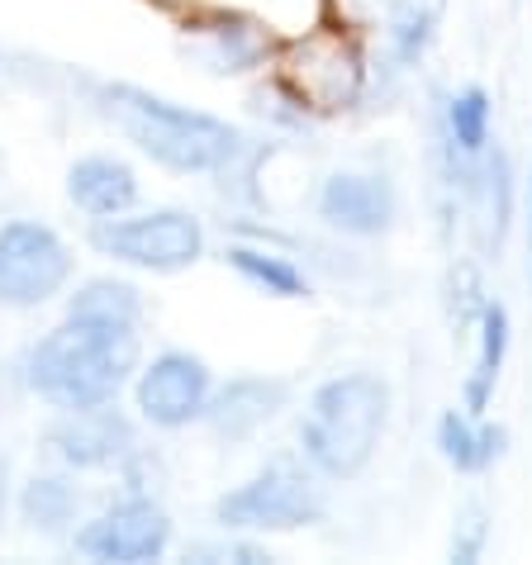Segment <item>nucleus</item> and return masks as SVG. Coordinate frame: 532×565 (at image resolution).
<instances>
[{
    "label": "nucleus",
    "mask_w": 532,
    "mask_h": 565,
    "mask_svg": "<svg viewBox=\"0 0 532 565\" xmlns=\"http://www.w3.org/2000/svg\"><path fill=\"white\" fill-rule=\"evenodd\" d=\"M91 109L177 177H219L247 152L243 129H233L228 119L167 100L134 82H91Z\"/></svg>",
    "instance_id": "1"
},
{
    "label": "nucleus",
    "mask_w": 532,
    "mask_h": 565,
    "mask_svg": "<svg viewBox=\"0 0 532 565\" xmlns=\"http://www.w3.org/2000/svg\"><path fill=\"white\" fill-rule=\"evenodd\" d=\"M138 366H143L138 328L91 323V319H62L39 342H29L20 361L24 385L57 414L115 404L119 390L138 375Z\"/></svg>",
    "instance_id": "2"
},
{
    "label": "nucleus",
    "mask_w": 532,
    "mask_h": 565,
    "mask_svg": "<svg viewBox=\"0 0 532 565\" xmlns=\"http://www.w3.org/2000/svg\"><path fill=\"white\" fill-rule=\"evenodd\" d=\"M390 423V385L375 371H342L309 395L300 457L328 480H357Z\"/></svg>",
    "instance_id": "3"
},
{
    "label": "nucleus",
    "mask_w": 532,
    "mask_h": 565,
    "mask_svg": "<svg viewBox=\"0 0 532 565\" xmlns=\"http://www.w3.org/2000/svg\"><path fill=\"white\" fill-rule=\"evenodd\" d=\"M328 513L319 470L295 457L266 461L257 476L214 499V523L224 532H295Z\"/></svg>",
    "instance_id": "4"
},
{
    "label": "nucleus",
    "mask_w": 532,
    "mask_h": 565,
    "mask_svg": "<svg viewBox=\"0 0 532 565\" xmlns=\"http://www.w3.org/2000/svg\"><path fill=\"white\" fill-rule=\"evenodd\" d=\"M86 243L100 257L152 276H177L205 257V224L191 210H129L115 218H91Z\"/></svg>",
    "instance_id": "5"
},
{
    "label": "nucleus",
    "mask_w": 532,
    "mask_h": 565,
    "mask_svg": "<svg viewBox=\"0 0 532 565\" xmlns=\"http://www.w3.org/2000/svg\"><path fill=\"white\" fill-rule=\"evenodd\" d=\"M76 257L67 238L39 218L0 224V309H39L67 290Z\"/></svg>",
    "instance_id": "6"
},
{
    "label": "nucleus",
    "mask_w": 532,
    "mask_h": 565,
    "mask_svg": "<svg viewBox=\"0 0 532 565\" xmlns=\"http://www.w3.org/2000/svg\"><path fill=\"white\" fill-rule=\"evenodd\" d=\"M214 395V371L205 356L185 352V348H167L152 361H143L134 375V404L138 418L152 423L162 433L191 428L205 418V404Z\"/></svg>",
    "instance_id": "7"
},
{
    "label": "nucleus",
    "mask_w": 532,
    "mask_h": 565,
    "mask_svg": "<svg viewBox=\"0 0 532 565\" xmlns=\"http://www.w3.org/2000/svg\"><path fill=\"white\" fill-rule=\"evenodd\" d=\"M72 546L91 561H115V565L162 561L171 546V513L148 490H129L119 504L96 513L86 527H76Z\"/></svg>",
    "instance_id": "8"
},
{
    "label": "nucleus",
    "mask_w": 532,
    "mask_h": 565,
    "mask_svg": "<svg viewBox=\"0 0 532 565\" xmlns=\"http://www.w3.org/2000/svg\"><path fill=\"white\" fill-rule=\"evenodd\" d=\"M43 447L62 470H109L138 451V428L115 404H96V409L57 414L43 433Z\"/></svg>",
    "instance_id": "9"
},
{
    "label": "nucleus",
    "mask_w": 532,
    "mask_h": 565,
    "mask_svg": "<svg viewBox=\"0 0 532 565\" xmlns=\"http://www.w3.org/2000/svg\"><path fill=\"white\" fill-rule=\"evenodd\" d=\"M400 214V195L381 171H338L319 185V218L348 238H381Z\"/></svg>",
    "instance_id": "10"
},
{
    "label": "nucleus",
    "mask_w": 532,
    "mask_h": 565,
    "mask_svg": "<svg viewBox=\"0 0 532 565\" xmlns=\"http://www.w3.org/2000/svg\"><path fill=\"white\" fill-rule=\"evenodd\" d=\"M290 395L295 385L280 381V375H233L228 385H214L200 423H210L219 443H247L286 409Z\"/></svg>",
    "instance_id": "11"
},
{
    "label": "nucleus",
    "mask_w": 532,
    "mask_h": 565,
    "mask_svg": "<svg viewBox=\"0 0 532 565\" xmlns=\"http://www.w3.org/2000/svg\"><path fill=\"white\" fill-rule=\"evenodd\" d=\"M67 200L86 218H115L138 205V171L124 157L86 152L67 167Z\"/></svg>",
    "instance_id": "12"
},
{
    "label": "nucleus",
    "mask_w": 532,
    "mask_h": 565,
    "mask_svg": "<svg viewBox=\"0 0 532 565\" xmlns=\"http://www.w3.org/2000/svg\"><path fill=\"white\" fill-rule=\"evenodd\" d=\"M362 82H366L362 53L348 39H323L305 49L295 90H300V100H315V109H348L362 96Z\"/></svg>",
    "instance_id": "13"
},
{
    "label": "nucleus",
    "mask_w": 532,
    "mask_h": 565,
    "mask_svg": "<svg viewBox=\"0 0 532 565\" xmlns=\"http://www.w3.org/2000/svg\"><path fill=\"white\" fill-rule=\"evenodd\" d=\"M195 34H205V43H210L205 57L214 72H247L272 53V34H266L253 14H238V10H210L205 20L195 24Z\"/></svg>",
    "instance_id": "14"
},
{
    "label": "nucleus",
    "mask_w": 532,
    "mask_h": 565,
    "mask_svg": "<svg viewBox=\"0 0 532 565\" xmlns=\"http://www.w3.org/2000/svg\"><path fill=\"white\" fill-rule=\"evenodd\" d=\"M504 443L509 433L494 428V423H485L466 409H447L437 418V447H443V461L451 470H461V476H480V470H490L499 457H504Z\"/></svg>",
    "instance_id": "15"
},
{
    "label": "nucleus",
    "mask_w": 532,
    "mask_h": 565,
    "mask_svg": "<svg viewBox=\"0 0 532 565\" xmlns=\"http://www.w3.org/2000/svg\"><path fill=\"white\" fill-rule=\"evenodd\" d=\"M67 319L91 323H115V328H143V295L129 280L115 276H91L67 295Z\"/></svg>",
    "instance_id": "16"
},
{
    "label": "nucleus",
    "mask_w": 532,
    "mask_h": 565,
    "mask_svg": "<svg viewBox=\"0 0 532 565\" xmlns=\"http://www.w3.org/2000/svg\"><path fill=\"white\" fill-rule=\"evenodd\" d=\"M504 356H509V313L504 305H480V352L471 375H466V414L485 418L499 385V371H504Z\"/></svg>",
    "instance_id": "17"
},
{
    "label": "nucleus",
    "mask_w": 532,
    "mask_h": 565,
    "mask_svg": "<svg viewBox=\"0 0 532 565\" xmlns=\"http://www.w3.org/2000/svg\"><path fill=\"white\" fill-rule=\"evenodd\" d=\"M76 513H82V490H76L67 476H34V480H24L20 518L34 532H49V537H57V532H67L76 523Z\"/></svg>",
    "instance_id": "18"
},
{
    "label": "nucleus",
    "mask_w": 532,
    "mask_h": 565,
    "mask_svg": "<svg viewBox=\"0 0 532 565\" xmlns=\"http://www.w3.org/2000/svg\"><path fill=\"white\" fill-rule=\"evenodd\" d=\"M447 20V0H390V49H395V62L414 67L433 43L437 29Z\"/></svg>",
    "instance_id": "19"
},
{
    "label": "nucleus",
    "mask_w": 532,
    "mask_h": 565,
    "mask_svg": "<svg viewBox=\"0 0 532 565\" xmlns=\"http://www.w3.org/2000/svg\"><path fill=\"white\" fill-rule=\"evenodd\" d=\"M224 257H228L233 271H238L247 286H257L262 295H276V300H305V295H309L305 271H300V266H295L290 257H280V253H266V247L233 243Z\"/></svg>",
    "instance_id": "20"
},
{
    "label": "nucleus",
    "mask_w": 532,
    "mask_h": 565,
    "mask_svg": "<svg viewBox=\"0 0 532 565\" xmlns=\"http://www.w3.org/2000/svg\"><path fill=\"white\" fill-rule=\"evenodd\" d=\"M490 119H494V105L485 96V86H466L447 100V143L451 152H461L466 162L480 157L490 148Z\"/></svg>",
    "instance_id": "21"
},
{
    "label": "nucleus",
    "mask_w": 532,
    "mask_h": 565,
    "mask_svg": "<svg viewBox=\"0 0 532 565\" xmlns=\"http://www.w3.org/2000/svg\"><path fill=\"white\" fill-rule=\"evenodd\" d=\"M485 537H490V527H485V513L480 509H466L457 518V532H451V561H480L485 552Z\"/></svg>",
    "instance_id": "22"
},
{
    "label": "nucleus",
    "mask_w": 532,
    "mask_h": 565,
    "mask_svg": "<svg viewBox=\"0 0 532 565\" xmlns=\"http://www.w3.org/2000/svg\"><path fill=\"white\" fill-rule=\"evenodd\" d=\"M243 561V565H257V561H272V552H262L253 542H205V546H191L185 561Z\"/></svg>",
    "instance_id": "23"
},
{
    "label": "nucleus",
    "mask_w": 532,
    "mask_h": 565,
    "mask_svg": "<svg viewBox=\"0 0 532 565\" xmlns=\"http://www.w3.org/2000/svg\"><path fill=\"white\" fill-rule=\"evenodd\" d=\"M6 504H10V461L0 457V513H6Z\"/></svg>",
    "instance_id": "24"
},
{
    "label": "nucleus",
    "mask_w": 532,
    "mask_h": 565,
    "mask_svg": "<svg viewBox=\"0 0 532 565\" xmlns=\"http://www.w3.org/2000/svg\"><path fill=\"white\" fill-rule=\"evenodd\" d=\"M532 195V191H528ZM528 243H532V205H528Z\"/></svg>",
    "instance_id": "25"
}]
</instances>
